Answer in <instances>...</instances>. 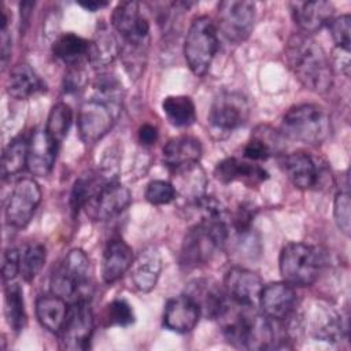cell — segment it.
Segmentation results:
<instances>
[{
  "label": "cell",
  "instance_id": "f546056e",
  "mask_svg": "<svg viewBox=\"0 0 351 351\" xmlns=\"http://www.w3.org/2000/svg\"><path fill=\"white\" fill-rule=\"evenodd\" d=\"M162 110L174 126H189L196 121V110L192 99L184 95L167 96L162 101Z\"/></svg>",
  "mask_w": 351,
  "mask_h": 351
},
{
  "label": "cell",
  "instance_id": "ab89813d",
  "mask_svg": "<svg viewBox=\"0 0 351 351\" xmlns=\"http://www.w3.org/2000/svg\"><path fill=\"white\" fill-rule=\"evenodd\" d=\"M21 271V252L16 248H7L3 254L1 277L4 285L11 282Z\"/></svg>",
  "mask_w": 351,
  "mask_h": 351
},
{
  "label": "cell",
  "instance_id": "603a6c76",
  "mask_svg": "<svg viewBox=\"0 0 351 351\" xmlns=\"http://www.w3.org/2000/svg\"><path fill=\"white\" fill-rule=\"evenodd\" d=\"M214 176L222 184L243 181L248 185L261 184L269 177L267 171L261 166L243 162L237 158H226L221 160L214 169Z\"/></svg>",
  "mask_w": 351,
  "mask_h": 351
},
{
  "label": "cell",
  "instance_id": "4fadbf2b",
  "mask_svg": "<svg viewBox=\"0 0 351 351\" xmlns=\"http://www.w3.org/2000/svg\"><path fill=\"white\" fill-rule=\"evenodd\" d=\"M41 202L40 185L33 178H21L12 188L5 206V219L10 226L22 229L33 218Z\"/></svg>",
  "mask_w": 351,
  "mask_h": 351
},
{
  "label": "cell",
  "instance_id": "1f68e13d",
  "mask_svg": "<svg viewBox=\"0 0 351 351\" xmlns=\"http://www.w3.org/2000/svg\"><path fill=\"white\" fill-rule=\"evenodd\" d=\"M4 314L10 328L21 332L26 325V310L22 288L18 284L8 282L4 289Z\"/></svg>",
  "mask_w": 351,
  "mask_h": 351
},
{
  "label": "cell",
  "instance_id": "5bb4252c",
  "mask_svg": "<svg viewBox=\"0 0 351 351\" xmlns=\"http://www.w3.org/2000/svg\"><path fill=\"white\" fill-rule=\"evenodd\" d=\"M262 288L261 277L240 266L229 269L223 278V289L229 300L244 307H255L259 303Z\"/></svg>",
  "mask_w": 351,
  "mask_h": 351
},
{
  "label": "cell",
  "instance_id": "484cf974",
  "mask_svg": "<svg viewBox=\"0 0 351 351\" xmlns=\"http://www.w3.org/2000/svg\"><path fill=\"white\" fill-rule=\"evenodd\" d=\"M121 47L117 37L106 23H100L89 41L88 60L95 69H104L110 66L119 55Z\"/></svg>",
  "mask_w": 351,
  "mask_h": 351
},
{
  "label": "cell",
  "instance_id": "9a60e30c",
  "mask_svg": "<svg viewBox=\"0 0 351 351\" xmlns=\"http://www.w3.org/2000/svg\"><path fill=\"white\" fill-rule=\"evenodd\" d=\"M259 304L266 317L277 321H287L296 310L298 296L291 284L285 281L270 282L263 285Z\"/></svg>",
  "mask_w": 351,
  "mask_h": 351
},
{
  "label": "cell",
  "instance_id": "277c9868",
  "mask_svg": "<svg viewBox=\"0 0 351 351\" xmlns=\"http://www.w3.org/2000/svg\"><path fill=\"white\" fill-rule=\"evenodd\" d=\"M90 263L82 250H71L51 278L52 293L69 303L89 300L92 293Z\"/></svg>",
  "mask_w": 351,
  "mask_h": 351
},
{
  "label": "cell",
  "instance_id": "8992f818",
  "mask_svg": "<svg viewBox=\"0 0 351 351\" xmlns=\"http://www.w3.org/2000/svg\"><path fill=\"white\" fill-rule=\"evenodd\" d=\"M122 104H117L92 95L86 99L78 112V130L81 138L93 144L103 138L117 122Z\"/></svg>",
  "mask_w": 351,
  "mask_h": 351
},
{
  "label": "cell",
  "instance_id": "b9f144b4",
  "mask_svg": "<svg viewBox=\"0 0 351 351\" xmlns=\"http://www.w3.org/2000/svg\"><path fill=\"white\" fill-rule=\"evenodd\" d=\"M0 38H1V47H0L1 60H3V63H5L10 56V51H11V36H10V30H8V16H7L5 11L1 12Z\"/></svg>",
  "mask_w": 351,
  "mask_h": 351
},
{
  "label": "cell",
  "instance_id": "74e56055",
  "mask_svg": "<svg viewBox=\"0 0 351 351\" xmlns=\"http://www.w3.org/2000/svg\"><path fill=\"white\" fill-rule=\"evenodd\" d=\"M330 36L336 44V48L350 51L351 45V18L348 14L333 18L329 22Z\"/></svg>",
  "mask_w": 351,
  "mask_h": 351
},
{
  "label": "cell",
  "instance_id": "cb8c5ba5",
  "mask_svg": "<svg viewBox=\"0 0 351 351\" xmlns=\"http://www.w3.org/2000/svg\"><path fill=\"white\" fill-rule=\"evenodd\" d=\"M202 156V144L196 137L180 136L169 140L162 149L163 163L171 169H180L197 163Z\"/></svg>",
  "mask_w": 351,
  "mask_h": 351
},
{
  "label": "cell",
  "instance_id": "ac0fdd59",
  "mask_svg": "<svg viewBox=\"0 0 351 351\" xmlns=\"http://www.w3.org/2000/svg\"><path fill=\"white\" fill-rule=\"evenodd\" d=\"M289 8L302 33L311 34L329 25L333 19V5L329 1H292Z\"/></svg>",
  "mask_w": 351,
  "mask_h": 351
},
{
  "label": "cell",
  "instance_id": "7c38bea8",
  "mask_svg": "<svg viewBox=\"0 0 351 351\" xmlns=\"http://www.w3.org/2000/svg\"><path fill=\"white\" fill-rule=\"evenodd\" d=\"M93 313L89 300L70 303L66 321L60 329V344L66 350H86L93 333Z\"/></svg>",
  "mask_w": 351,
  "mask_h": 351
},
{
  "label": "cell",
  "instance_id": "e0dca14e",
  "mask_svg": "<svg viewBox=\"0 0 351 351\" xmlns=\"http://www.w3.org/2000/svg\"><path fill=\"white\" fill-rule=\"evenodd\" d=\"M56 152L58 143L45 130H34L29 138L26 167L33 176H48L53 169Z\"/></svg>",
  "mask_w": 351,
  "mask_h": 351
},
{
  "label": "cell",
  "instance_id": "30bf717a",
  "mask_svg": "<svg viewBox=\"0 0 351 351\" xmlns=\"http://www.w3.org/2000/svg\"><path fill=\"white\" fill-rule=\"evenodd\" d=\"M218 29L232 43L248 38L254 29L255 4L245 0H226L218 4Z\"/></svg>",
  "mask_w": 351,
  "mask_h": 351
},
{
  "label": "cell",
  "instance_id": "4dcf8cb0",
  "mask_svg": "<svg viewBox=\"0 0 351 351\" xmlns=\"http://www.w3.org/2000/svg\"><path fill=\"white\" fill-rule=\"evenodd\" d=\"M278 149V136L267 126H259L245 144L243 155L251 160H266Z\"/></svg>",
  "mask_w": 351,
  "mask_h": 351
},
{
  "label": "cell",
  "instance_id": "f35d334b",
  "mask_svg": "<svg viewBox=\"0 0 351 351\" xmlns=\"http://www.w3.org/2000/svg\"><path fill=\"white\" fill-rule=\"evenodd\" d=\"M350 196L346 192H339L335 197L333 203V217L337 228L346 234H350V228H351V217H350Z\"/></svg>",
  "mask_w": 351,
  "mask_h": 351
},
{
  "label": "cell",
  "instance_id": "836d02e7",
  "mask_svg": "<svg viewBox=\"0 0 351 351\" xmlns=\"http://www.w3.org/2000/svg\"><path fill=\"white\" fill-rule=\"evenodd\" d=\"M73 123V110L66 103H56L48 115L45 132L59 144L67 136Z\"/></svg>",
  "mask_w": 351,
  "mask_h": 351
},
{
  "label": "cell",
  "instance_id": "5b68a950",
  "mask_svg": "<svg viewBox=\"0 0 351 351\" xmlns=\"http://www.w3.org/2000/svg\"><path fill=\"white\" fill-rule=\"evenodd\" d=\"M218 51V36L215 23L206 15L197 16L192 21L185 41L184 56L196 75H204Z\"/></svg>",
  "mask_w": 351,
  "mask_h": 351
},
{
  "label": "cell",
  "instance_id": "8d00e7d4",
  "mask_svg": "<svg viewBox=\"0 0 351 351\" xmlns=\"http://www.w3.org/2000/svg\"><path fill=\"white\" fill-rule=\"evenodd\" d=\"M177 197L176 189L171 182L165 180H154L147 185L145 199L155 206L169 204Z\"/></svg>",
  "mask_w": 351,
  "mask_h": 351
},
{
  "label": "cell",
  "instance_id": "6da1fadb",
  "mask_svg": "<svg viewBox=\"0 0 351 351\" xmlns=\"http://www.w3.org/2000/svg\"><path fill=\"white\" fill-rule=\"evenodd\" d=\"M285 62L298 81L308 90L326 93L333 85V70L324 48L304 33L292 34L284 49Z\"/></svg>",
  "mask_w": 351,
  "mask_h": 351
},
{
  "label": "cell",
  "instance_id": "83f0119b",
  "mask_svg": "<svg viewBox=\"0 0 351 351\" xmlns=\"http://www.w3.org/2000/svg\"><path fill=\"white\" fill-rule=\"evenodd\" d=\"M69 307V302L55 293L43 295L36 300V315L45 329L59 333L66 321Z\"/></svg>",
  "mask_w": 351,
  "mask_h": 351
},
{
  "label": "cell",
  "instance_id": "60d3db41",
  "mask_svg": "<svg viewBox=\"0 0 351 351\" xmlns=\"http://www.w3.org/2000/svg\"><path fill=\"white\" fill-rule=\"evenodd\" d=\"M85 84H86V73L82 64L69 67L63 78V90L67 93H74L82 89Z\"/></svg>",
  "mask_w": 351,
  "mask_h": 351
},
{
  "label": "cell",
  "instance_id": "d6986e66",
  "mask_svg": "<svg viewBox=\"0 0 351 351\" xmlns=\"http://www.w3.org/2000/svg\"><path fill=\"white\" fill-rule=\"evenodd\" d=\"M186 293L197 303L200 313L211 319H218L230 303L225 289L208 280L191 282Z\"/></svg>",
  "mask_w": 351,
  "mask_h": 351
},
{
  "label": "cell",
  "instance_id": "d590c367",
  "mask_svg": "<svg viewBox=\"0 0 351 351\" xmlns=\"http://www.w3.org/2000/svg\"><path fill=\"white\" fill-rule=\"evenodd\" d=\"M107 325L128 326L134 322V313L132 306L123 299L112 300L106 310Z\"/></svg>",
  "mask_w": 351,
  "mask_h": 351
},
{
  "label": "cell",
  "instance_id": "7bdbcfd3",
  "mask_svg": "<svg viewBox=\"0 0 351 351\" xmlns=\"http://www.w3.org/2000/svg\"><path fill=\"white\" fill-rule=\"evenodd\" d=\"M158 140V129L151 123H143L138 129V141L143 145H152Z\"/></svg>",
  "mask_w": 351,
  "mask_h": 351
},
{
  "label": "cell",
  "instance_id": "9c48e42d",
  "mask_svg": "<svg viewBox=\"0 0 351 351\" xmlns=\"http://www.w3.org/2000/svg\"><path fill=\"white\" fill-rule=\"evenodd\" d=\"M250 117V103L239 92L219 93L207 117L210 128L217 133H232V130L243 126Z\"/></svg>",
  "mask_w": 351,
  "mask_h": 351
},
{
  "label": "cell",
  "instance_id": "4316f807",
  "mask_svg": "<svg viewBox=\"0 0 351 351\" xmlns=\"http://www.w3.org/2000/svg\"><path fill=\"white\" fill-rule=\"evenodd\" d=\"M7 90L12 97L25 100L37 93L45 92L47 85L29 64L18 63L10 71Z\"/></svg>",
  "mask_w": 351,
  "mask_h": 351
},
{
  "label": "cell",
  "instance_id": "d4e9b609",
  "mask_svg": "<svg viewBox=\"0 0 351 351\" xmlns=\"http://www.w3.org/2000/svg\"><path fill=\"white\" fill-rule=\"evenodd\" d=\"M173 186L176 189L177 196L186 199V202L192 203L193 206L206 196V174L204 170L199 166V163L188 165L180 169L173 170Z\"/></svg>",
  "mask_w": 351,
  "mask_h": 351
},
{
  "label": "cell",
  "instance_id": "52a82bcc",
  "mask_svg": "<svg viewBox=\"0 0 351 351\" xmlns=\"http://www.w3.org/2000/svg\"><path fill=\"white\" fill-rule=\"evenodd\" d=\"M132 202L130 192L118 180L97 177L85 204L86 214L95 221H107L119 215Z\"/></svg>",
  "mask_w": 351,
  "mask_h": 351
},
{
  "label": "cell",
  "instance_id": "8fae6325",
  "mask_svg": "<svg viewBox=\"0 0 351 351\" xmlns=\"http://www.w3.org/2000/svg\"><path fill=\"white\" fill-rule=\"evenodd\" d=\"M282 170L299 189H319L330 177L325 163L303 151L287 155L282 159Z\"/></svg>",
  "mask_w": 351,
  "mask_h": 351
},
{
  "label": "cell",
  "instance_id": "7402d4cb",
  "mask_svg": "<svg viewBox=\"0 0 351 351\" xmlns=\"http://www.w3.org/2000/svg\"><path fill=\"white\" fill-rule=\"evenodd\" d=\"M133 263L132 248L121 239H112L107 243L101 258V278L107 284L119 280Z\"/></svg>",
  "mask_w": 351,
  "mask_h": 351
},
{
  "label": "cell",
  "instance_id": "2e32d148",
  "mask_svg": "<svg viewBox=\"0 0 351 351\" xmlns=\"http://www.w3.org/2000/svg\"><path fill=\"white\" fill-rule=\"evenodd\" d=\"M202 313L197 303L188 295H178L167 300L163 311V325L177 333L191 332L199 322Z\"/></svg>",
  "mask_w": 351,
  "mask_h": 351
},
{
  "label": "cell",
  "instance_id": "7a4b0ae2",
  "mask_svg": "<svg viewBox=\"0 0 351 351\" xmlns=\"http://www.w3.org/2000/svg\"><path fill=\"white\" fill-rule=\"evenodd\" d=\"M282 133L296 141L318 145L330 134L329 114L318 104L304 103L291 107L281 121Z\"/></svg>",
  "mask_w": 351,
  "mask_h": 351
},
{
  "label": "cell",
  "instance_id": "ee69618b",
  "mask_svg": "<svg viewBox=\"0 0 351 351\" xmlns=\"http://www.w3.org/2000/svg\"><path fill=\"white\" fill-rule=\"evenodd\" d=\"M82 8H85V10H88V11H90V12H95V11H97V10H100V8H103V7H106L108 3L107 1H80L78 3Z\"/></svg>",
  "mask_w": 351,
  "mask_h": 351
},
{
  "label": "cell",
  "instance_id": "3957f363",
  "mask_svg": "<svg viewBox=\"0 0 351 351\" xmlns=\"http://www.w3.org/2000/svg\"><path fill=\"white\" fill-rule=\"evenodd\" d=\"M278 266L285 282L292 287H308L318 280L325 266V255L318 247L289 243L280 252Z\"/></svg>",
  "mask_w": 351,
  "mask_h": 351
},
{
  "label": "cell",
  "instance_id": "ba28073f",
  "mask_svg": "<svg viewBox=\"0 0 351 351\" xmlns=\"http://www.w3.org/2000/svg\"><path fill=\"white\" fill-rule=\"evenodd\" d=\"M111 25L122 37L125 48L143 49L148 44L149 22L138 1H121L112 11Z\"/></svg>",
  "mask_w": 351,
  "mask_h": 351
},
{
  "label": "cell",
  "instance_id": "f1b7e54d",
  "mask_svg": "<svg viewBox=\"0 0 351 351\" xmlns=\"http://www.w3.org/2000/svg\"><path fill=\"white\" fill-rule=\"evenodd\" d=\"M89 41L74 33H63L52 44V53L66 66H80L88 59Z\"/></svg>",
  "mask_w": 351,
  "mask_h": 351
},
{
  "label": "cell",
  "instance_id": "ffe728a7",
  "mask_svg": "<svg viewBox=\"0 0 351 351\" xmlns=\"http://www.w3.org/2000/svg\"><path fill=\"white\" fill-rule=\"evenodd\" d=\"M132 281L134 287L141 292H149L155 288L160 271H162V256L156 247H145L133 259L130 266Z\"/></svg>",
  "mask_w": 351,
  "mask_h": 351
},
{
  "label": "cell",
  "instance_id": "e575fe53",
  "mask_svg": "<svg viewBox=\"0 0 351 351\" xmlns=\"http://www.w3.org/2000/svg\"><path fill=\"white\" fill-rule=\"evenodd\" d=\"M47 258L45 247L40 243L27 245L21 254V276L25 281H32L41 271Z\"/></svg>",
  "mask_w": 351,
  "mask_h": 351
},
{
  "label": "cell",
  "instance_id": "44dd1931",
  "mask_svg": "<svg viewBox=\"0 0 351 351\" xmlns=\"http://www.w3.org/2000/svg\"><path fill=\"white\" fill-rule=\"evenodd\" d=\"M307 322L310 333L317 340L336 343L346 335V324L341 315L326 306H314Z\"/></svg>",
  "mask_w": 351,
  "mask_h": 351
},
{
  "label": "cell",
  "instance_id": "d6a6232c",
  "mask_svg": "<svg viewBox=\"0 0 351 351\" xmlns=\"http://www.w3.org/2000/svg\"><path fill=\"white\" fill-rule=\"evenodd\" d=\"M29 140L19 136L10 141L3 154L1 174L4 178L18 174L27 165Z\"/></svg>",
  "mask_w": 351,
  "mask_h": 351
}]
</instances>
